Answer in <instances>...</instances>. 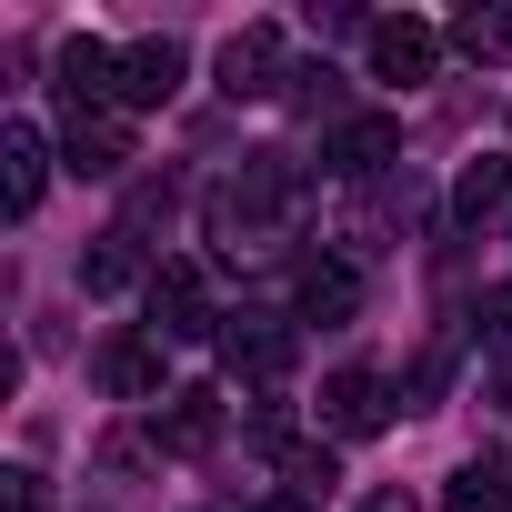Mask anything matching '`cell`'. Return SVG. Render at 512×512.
Instances as JSON below:
<instances>
[{
  "mask_svg": "<svg viewBox=\"0 0 512 512\" xmlns=\"http://www.w3.org/2000/svg\"><path fill=\"white\" fill-rule=\"evenodd\" d=\"M251 512H322V502H302V492H272V502H251Z\"/></svg>",
  "mask_w": 512,
  "mask_h": 512,
  "instance_id": "obj_24",
  "label": "cell"
},
{
  "mask_svg": "<svg viewBox=\"0 0 512 512\" xmlns=\"http://www.w3.org/2000/svg\"><path fill=\"white\" fill-rule=\"evenodd\" d=\"M502 211H512V161H472V171L452 181V221L482 231V221H502Z\"/></svg>",
  "mask_w": 512,
  "mask_h": 512,
  "instance_id": "obj_16",
  "label": "cell"
},
{
  "mask_svg": "<svg viewBox=\"0 0 512 512\" xmlns=\"http://www.w3.org/2000/svg\"><path fill=\"white\" fill-rule=\"evenodd\" d=\"M41 191H51V141H41V121H0V211L31 221Z\"/></svg>",
  "mask_w": 512,
  "mask_h": 512,
  "instance_id": "obj_5",
  "label": "cell"
},
{
  "mask_svg": "<svg viewBox=\"0 0 512 512\" xmlns=\"http://www.w3.org/2000/svg\"><path fill=\"white\" fill-rule=\"evenodd\" d=\"M442 512H512V472L502 462H462L442 482Z\"/></svg>",
  "mask_w": 512,
  "mask_h": 512,
  "instance_id": "obj_17",
  "label": "cell"
},
{
  "mask_svg": "<svg viewBox=\"0 0 512 512\" xmlns=\"http://www.w3.org/2000/svg\"><path fill=\"white\" fill-rule=\"evenodd\" d=\"M452 41H462L472 61H512V11H462Z\"/></svg>",
  "mask_w": 512,
  "mask_h": 512,
  "instance_id": "obj_19",
  "label": "cell"
},
{
  "mask_svg": "<svg viewBox=\"0 0 512 512\" xmlns=\"http://www.w3.org/2000/svg\"><path fill=\"white\" fill-rule=\"evenodd\" d=\"M352 302H362V272H352V262H302L292 322H352Z\"/></svg>",
  "mask_w": 512,
  "mask_h": 512,
  "instance_id": "obj_15",
  "label": "cell"
},
{
  "mask_svg": "<svg viewBox=\"0 0 512 512\" xmlns=\"http://www.w3.org/2000/svg\"><path fill=\"white\" fill-rule=\"evenodd\" d=\"M211 81H221V101H272V91H282V31H272V21L231 31L221 61H211Z\"/></svg>",
  "mask_w": 512,
  "mask_h": 512,
  "instance_id": "obj_4",
  "label": "cell"
},
{
  "mask_svg": "<svg viewBox=\"0 0 512 512\" xmlns=\"http://www.w3.org/2000/svg\"><path fill=\"white\" fill-rule=\"evenodd\" d=\"M141 302H151V342H201V332H221V322H231V312H211L201 262H161Z\"/></svg>",
  "mask_w": 512,
  "mask_h": 512,
  "instance_id": "obj_3",
  "label": "cell"
},
{
  "mask_svg": "<svg viewBox=\"0 0 512 512\" xmlns=\"http://www.w3.org/2000/svg\"><path fill=\"white\" fill-rule=\"evenodd\" d=\"M282 472H292V492H302V502H312V492H332V482H342V472H332V452H322V442H282Z\"/></svg>",
  "mask_w": 512,
  "mask_h": 512,
  "instance_id": "obj_20",
  "label": "cell"
},
{
  "mask_svg": "<svg viewBox=\"0 0 512 512\" xmlns=\"http://www.w3.org/2000/svg\"><path fill=\"white\" fill-rule=\"evenodd\" d=\"M362 512H422V502H412V492H402V482H382V492H372V502H362Z\"/></svg>",
  "mask_w": 512,
  "mask_h": 512,
  "instance_id": "obj_23",
  "label": "cell"
},
{
  "mask_svg": "<svg viewBox=\"0 0 512 512\" xmlns=\"http://www.w3.org/2000/svg\"><path fill=\"white\" fill-rule=\"evenodd\" d=\"M181 71H191L181 41H131V51H121V101H131V111H161V101L181 91Z\"/></svg>",
  "mask_w": 512,
  "mask_h": 512,
  "instance_id": "obj_11",
  "label": "cell"
},
{
  "mask_svg": "<svg viewBox=\"0 0 512 512\" xmlns=\"http://www.w3.org/2000/svg\"><path fill=\"white\" fill-rule=\"evenodd\" d=\"M282 211H292V161H282V151H251V161L211 191V241H221V251H251L262 231H282Z\"/></svg>",
  "mask_w": 512,
  "mask_h": 512,
  "instance_id": "obj_1",
  "label": "cell"
},
{
  "mask_svg": "<svg viewBox=\"0 0 512 512\" xmlns=\"http://www.w3.org/2000/svg\"><path fill=\"white\" fill-rule=\"evenodd\" d=\"M322 422H332L342 442H372V432L392 422V382H382V372H362V362H352V372H332V382H322Z\"/></svg>",
  "mask_w": 512,
  "mask_h": 512,
  "instance_id": "obj_8",
  "label": "cell"
},
{
  "mask_svg": "<svg viewBox=\"0 0 512 512\" xmlns=\"http://www.w3.org/2000/svg\"><path fill=\"white\" fill-rule=\"evenodd\" d=\"M362 51H372V71L382 81H432V61H442V31L432 21H362Z\"/></svg>",
  "mask_w": 512,
  "mask_h": 512,
  "instance_id": "obj_7",
  "label": "cell"
},
{
  "mask_svg": "<svg viewBox=\"0 0 512 512\" xmlns=\"http://www.w3.org/2000/svg\"><path fill=\"white\" fill-rule=\"evenodd\" d=\"M402 161V121L392 111H352L332 141H322V171H342V181H372V171H392Z\"/></svg>",
  "mask_w": 512,
  "mask_h": 512,
  "instance_id": "obj_6",
  "label": "cell"
},
{
  "mask_svg": "<svg viewBox=\"0 0 512 512\" xmlns=\"http://www.w3.org/2000/svg\"><path fill=\"white\" fill-rule=\"evenodd\" d=\"M442 372H452V362H442V352H422V362H412V382H402V412H422V402L442 392Z\"/></svg>",
  "mask_w": 512,
  "mask_h": 512,
  "instance_id": "obj_21",
  "label": "cell"
},
{
  "mask_svg": "<svg viewBox=\"0 0 512 512\" xmlns=\"http://www.w3.org/2000/svg\"><path fill=\"white\" fill-rule=\"evenodd\" d=\"M101 392H121V402H171V392H161V342H151V332L101 342Z\"/></svg>",
  "mask_w": 512,
  "mask_h": 512,
  "instance_id": "obj_12",
  "label": "cell"
},
{
  "mask_svg": "<svg viewBox=\"0 0 512 512\" xmlns=\"http://www.w3.org/2000/svg\"><path fill=\"white\" fill-rule=\"evenodd\" d=\"M472 322H482V332H472V342H482V362H492V372H502V382H512V282H492V292H482V312H472Z\"/></svg>",
  "mask_w": 512,
  "mask_h": 512,
  "instance_id": "obj_18",
  "label": "cell"
},
{
  "mask_svg": "<svg viewBox=\"0 0 512 512\" xmlns=\"http://www.w3.org/2000/svg\"><path fill=\"white\" fill-rule=\"evenodd\" d=\"M151 442H161V452H211V442H221V392H201V382L171 392V402L151 412Z\"/></svg>",
  "mask_w": 512,
  "mask_h": 512,
  "instance_id": "obj_13",
  "label": "cell"
},
{
  "mask_svg": "<svg viewBox=\"0 0 512 512\" xmlns=\"http://www.w3.org/2000/svg\"><path fill=\"white\" fill-rule=\"evenodd\" d=\"M121 101V51L111 41H61V111H111Z\"/></svg>",
  "mask_w": 512,
  "mask_h": 512,
  "instance_id": "obj_9",
  "label": "cell"
},
{
  "mask_svg": "<svg viewBox=\"0 0 512 512\" xmlns=\"http://www.w3.org/2000/svg\"><path fill=\"white\" fill-rule=\"evenodd\" d=\"M61 161H71L81 181H111V171L131 161V131H121L111 111H61Z\"/></svg>",
  "mask_w": 512,
  "mask_h": 512,
  "instance_id": "obj_10",
  "label": "cell"
},
{
  "mask_svg": "<svg viewBox=\"0 0 512 512\" xmlns=\"http://www.w3.org/2000/svg\"><path fill=\"white\" fill-rule=\"evenodd\" d=\"M131 282L151 292V272H141V231H101V241L81 251V292H91V302H121Z\"/></svg>",
  "mask_w": 512,
  "mask_h": 512,
  "instance_id": "obj_14",
  "label": "cell"
},
{
  "mask_svg": "<svg viewBox=\"0 0 512 512\" xmlns=\"http://www.w3.org/2000/svg\"><path fill=\"white\" fill-rule=\"evenodd\" d=\"M0 482H11V492H0L11 512H41V472H0Z\"/></svg>",
  "mask_w": 512,
  "mask_h": 512,
  "instance_id": "obj_22",
  "label": "cell"
},
{
  "mask_svg": "<svg viewBox=\"0 0 512 512\" xmlns=\"http://www.w3.org/2000/svg\"><path fill=\"white\" fill-rule=\"evenodd\" d=\"M221 362H231L241 382H282V372L302 362V322H292V312H231V322H221Z\"/></svg>",
  "mask_w": 512,
  "mask_h": 512,
  "instance_id": "obj_2",
  "label": "cell"
}]
</instances>
